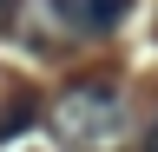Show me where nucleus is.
Here are the masks:
<instances>
[{
  "label": "nucleus",
  "mask_w": 158,
  "mask_h": 152,
  "mask_svg": "<svg viewBox=\"0 0 158 152\" xmlns=\"http://www.w3.org/2000/svg\"><path fill=\"white\" fill-rule=\"evenodd\" d=\"M40 119H46V132H53L59 145L106 152L118 132H125V93H118V80H73Z\"/></svg>",
  "instance_id": "f257e3e1"
},
{
  "label": "nucleus",
  "mask_w": 158,
  "mask_h": 152,
  "mask_svg": "<svg viewBox=\"0 0 158 152\" xmlns=\"http://www.w3.org/2000/svg\"><path fill=\"white\" fill-rule=\"evenodd\" d=\"M33 119H40V106H33V99H13L7 112H0V145H7V139H13V132H27Z\"/></svg>",
  "instance_id": "7ed1b4c3"
},
{
  "label": "nucleus",
  "mask_w": 158,
  "mask_h": 152,
  "mask_svg": "<svg viewBox=\"0 0 158 152\" xmlns=\"http://www.w3.org/2000/svg\"><path fill=\"white\" fill-rule=\"evenodd\" d=\"M145 152H158V126H152V139H145Z\"/></svg>",
  "instance_id": "39448f33"
},
{
  "label": "nucleus",
  "mask_w": 158,
  "mask_h": 152,
  "mask_svg": "<svg viewBox=\"0 0 158 152\" xmlns=\"http://www.w3.org/2000/svg\"><path fill=\"white\" fill-rule=\"evenodd\" d=\"M13 7H20V0H0V33L13 27Z\"/></svg>",
  "instance_id": "20e7f679"
},
{
  "label": "nucleus",
  "mask_w": 158,
  "mask_h": 152,
  "mask_svg": "<svg viewBox=\"0 0 158 152\" xmlns=\"http://www.w3.org/2000/svg\"><path fill=\"white\" fill-rule=\"evenodd\" d=\"M125 7L132 0H53V20L66 33H79V40H99V33H112L125 20Z\"/></svg>",
  "instance_id": "f03ea898"
}]
</instances>
